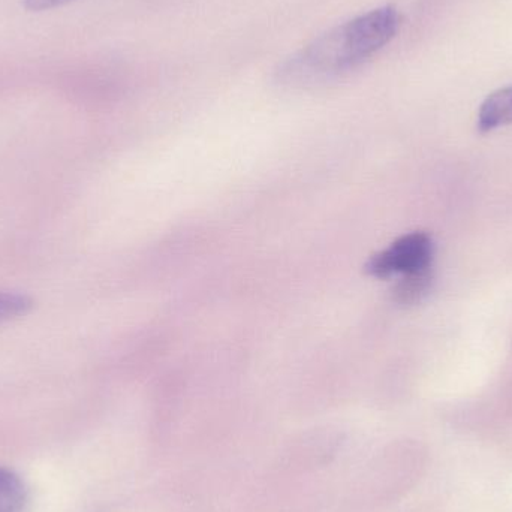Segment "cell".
<instances>
[{"mask_svg":"<svg viewBox=\"0 0 512 512\" xmlns=\"http://www.w3.org/2000/svg\"><path fill=\"white\" fill-rule=\"evenodd\" d=\"M399 11L382 6L322 33L289 57L277 71L280 83L292 87L318 86L337 80L378 54L396 38Z\"/></svg>","mask_w":512,"mask_h":512,"instance_id":"1","label":"cell"},{"mask_svg":"<svg viewBox=\"0 0 512 512\" xmlns=\"http://www.w3.org/2000/svg\"><path fill=\"white\" fill-rule=\"evenodd\" d=\"M433 242L426 233H411L373 255L366 264L370 276L387 279L394 274H411L432 267Z\"/></svg>","mask_w":512,"mask_h":512,"instance_id":"2","label":"cell"},{"mask_svg":"<svg viewBox=\"0 0 512 512\" xmlns=\"http://www.w3.org/2000/svg\"><path fill=\"white\" fill-rule=\"evenodd\" d=\"M512 123V86L493 92L481 105L478 128L481 132L493 131Z\"/></svg>","mask_w":512,"mask_h":512,"instance_id":"3","label":"cell"},{"mask_svg":"<svg viewBox=\"0 0 512 512\" xmlns=\"http://www.w3.org/2000/svg\"><path fill=\"white\" fill-rule=\"evenodd\" d=\"M433 282L432 267L424 270L415 271V273L405 274L394 288V300L399 304H415L423 300L424 295L430 291Z\"/></svg>","mask_w":512,"mask_h":512,"instance_id":"4","label":"cell"},{"mask_svg":"<svg viewBox=\"0 0 512 512\" xmlns=\"http://www.w3.org/2000/svg\"><path fill=\"white\" fill-rule=\"evenodd\" d=\"M26 499L23 481L14 472L0 468V512H21Z\"/></svg>","mask_w":512,"mask_h":512,"instance_id":"5","label":"cell"},{"mask_svg":"<svg viewBox=\"0 0 512 512\" xmlns=\"http://www.w3.org/2000/svg\"><path fill=\"white\" fill-rule=\"evenodd\" d=\"M32 307V300L27 295L0 289V324L26 315Z\"/></svg>","mask_w":512,"mask_h":512,"instance_id":"6","label":"cell"},{"mask_svg":"<svg viewBox=\"0 0 512 512\" xmlns=\"http://www.w3.org/2000/svg\"><path fill=\"white\" fill-rule=\"evenodd\" d=\"M71 2L74 0H21L23 8L29 12L51 11V9L60 8V6Z\"/></svg>","mask_w":512,"mask_h":512,"instance_id":"7","label":"cell"}]
</instances>
